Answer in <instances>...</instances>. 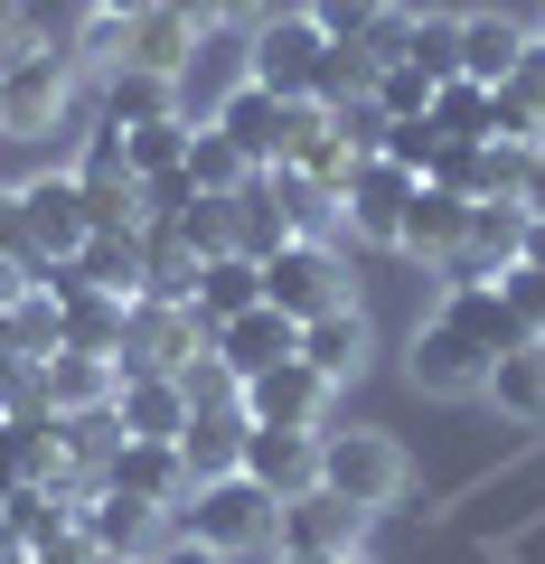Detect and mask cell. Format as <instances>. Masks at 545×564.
Returning <instances> with one entry per match:
<instances>
[{"instance_id":"6da1fadb","label":"cell","mask_w":545,"mask_h":564,"mask_svg":"<svg viewBox=\"0 0 545 564\" xmlns=\"http://www.w3.org/2000/svg\"><path fill=\"white\" fill-rule=\"evenodd\" d=\"M66 122H95V104H85V66L66 57V47H29V57L0 66V132L10 141H47L66 132Z\"/></svg>"},{"instance_id":"7a4b0ae2","label":"cell","mask_w":545,"mask_h":564,"mask_svg":"<svg viewBox=\"0 0 545 564\" xmlns=\"http://www.w3.org/2000/svg\"><path fill=\"white\" fill-rule=\"evenodd\" d=\"M320 489L348 499V508H367V518H385L414 489V462H404V443L377 433V423H320Z\"/></svg>"},{"instance_id":"3957f363","label":"cell","mask_w":545,"mask_h":564,"mask_svg":"<svg viewBox=\"0 0 545 564\" xmlns=\"http://www.w3.org/2000/svg\"><path fill=\"white\" fill-rule=\"evenodd\" d=\"M273 518H283V508L263 499L244 470H226V480H198V489H188L170 527H179V536H198L207 555L244 564V555H273Z\"/></svg>"},{"instance_id":"277c9868","label":"cell","mask_w":545,"mask_h":564,"mask_svg":"<svg viewBox=\"0 0 545 564\" xmlns=\"http://www.w3.org/2000/svg\"><path fill=\"white\" fill-rule=\"evenodd\" d=\"M244 85H254V29H198L188 66L170 76V113L198 132V122H217L226 95H244Z\"/></svg>"},{"instance_id":"5b68a950","label":"cell","mask_w":545,"mask_h":564,"mask_svg":"<svg viewBox=\"0 0 545 564\" xmlns=\"http://www.w3.org/2000/svg\"><path fill=\"white\" fill-rule=\"evenodd\" d=\"M20 236H29V263H76L85 254V236H95V217H85V188H76V170H29L20 188Z\"/></svg>"},{"instance_id":"8992f818","label":"cell","mask_w":545,"mask_h":564,"mask_svg":"<svg viewBox=\"0 0 545 564\" xmlns=\"http://www.w3.org/2000/svg\"><path fill=\"white\" fill-rule=\"evenodd\" d=\"M367 527H377L367 508L310 489V499H292L283 518H273V555L283 564H348V555H367Z\"/></svg>"},{"instance_id":"52a82bcc","label":"cell","mask_w":545,"mask_h":564,"mask_svg":"<svg viewBox=\"0 0 545 564\" xmlns=\"http://www.w3.org/2000/svg\"><path fill=\"white\" fill-rule=\"evenodd\" d=\"M263 302L292 311V321H320V311L358 302V292H348V254H339V245H302V236H292L283 254L263 263Z\"/></svg>"},{"instance_id":"ba28073f","label":"cell","mask_w":545,"mask_h":564,"mask_svg":"<svg viewBox=\"0 0 545 564\" xmlns=\"http://www.w3.org/2000/svg\"><path fill=\"white\" fill-rule=\"evenodd\" d=\"M404 377H414V395L480 404V395H489V348H470L451 321H424L414 339H404Z\"/></svg>"},{"instance_id":"9c48e42d","label":"cell","mask_w":545,"mask_h":564,"mask_svg":"<svg viewBox=\"0 0 545 564\" xmlns=\"http://www.w3.org/2000/svg\"><path fill=\"white\" fill-rule=\"evenodd\" d=\"M404 198H414V170H395V161H358V170L339 180L348 245H377V254H395V236H404Z\"/></svg>"},{"instance_id":"30bf717a","label":"cell","mask_w":545,"mask_h":564,"mask_svg":"<svg viewBox=\"0 0 545 564\" xmlns=\"http://www.w3.org/2000/svg\"><path fill=\"white\" fill-rule=\"evenodd\" d=\"M320 57H329V39L302 20V10H273V20L254 29V85H263V95H283V104H310Z\"/></svg>"},{"instance_id":"8fae6325","label":"cell","mask_w":545,"mask_h":564,"mask_svg":"<svg viewBox=\"0 0 545 564\" xmlns=\"http://www.w3.org/2000/svg\"><path fill=\"white\" fill-rule=\"evenodd\" d=\"M170 536V508L132 499V489H85V545H95V564H142L151 545Z\"/></svg>"},{"instance_id":"7c38bea8","label":"cell","mask_w":545,"mask_h":564,"mask_svg":"<svg viewBox=\"0 0 545 564\" xmlns=\"http://www.w3.org/2000/svg\"><path fill=\"white\" fill-rule=\"evenodd\" d=\"M113 433L122 443H179L188 433V395L170 367H113Z\"/></svg>"},{"instance_id":"4fadbf2b","label":"cell","mask_w":545,"mask_h":564,"mask_svg":"<svg viewBox=\"0 0 545 564\" xmlns=\"http://www.w3.org/2000/svg\"><path fill=\"white\" fill-rule=\"evenodd\" d=\"M244 480H254L273 508L310 499V489H320V433H283V423H254V433H244Z\"/></svg>"},{"instance_id":"5bb4252c","label":"cell","mask_w":545,"mask_h":564,"mask_svg":"<svg viewBox=\"0 0 545 564\" xmlns=\"http://www.w3.org/2000/svg\"><path fill=\"white\" fill-rule=\"evenodd\" d=\"M329 395H339V386H329L320 367H302V358L244 377V414H254V423H283V433H320V423H329Z\"/></svg>"},{"instance_id":"9a60e30c","label":"cell","mask_w":545,"mask_h":564,"mask_svg":"<svg viewBox=\"0 0 545 564\" xmlns=\"http://www.w3.org/2000/svg\"><path fill=\"white\" fill-rule=\"evenodd\" d=\"M517 254H526V207H517V198H489V207H470L461 254L443 263V282H499Z\"/></svg>"},{"instance_id":"2e32d148","label":"cell","mask_w":545,"mask_h":564,"mask_svg":"<svg viewBox=\"0 0 545 564\" xmlns=\"http://www.w3.org/2000/svg\"><path fill=\"white\" fill-rule=\"evenodd\" d=\"M302 367H320L329 386H358L367 367H377V321H367L358 302L320 311V321H302Z\"/></svg>"},{"instance_id":"e0dca14e","label":"cell","mask_w":545,"mask_h":564,"mask_svg":"<svg viewBox=\"0 0 545 564\" xmlns=\"http://www.w3.org/2000/svg\"><path fill=\"white\" fill-rule=\"evenodd\" d=\"M461 226H470V198H461V188H443V180H414L395 254H414V263H433V273H443V263L461 254Z\"/></svg>"},{"instance_id":"ac0fdd59","label":"cell","mask_w":545,"mask_h":564,"mask_svg":"<svg viewBox=\"0 0 545 564\" xmlns=\"http://www.w3.org/2000/svg\"><path fill=\"white\" fill-rule=\"evenodd\" d=\"M217 348L236 377H263V367H283V358H302V321L292 311H273V302H254V311H236V321H217Z\"/></svg>"},{"instance_id":"d6986e66","label":"cell","mask_w":545,"mask_h":564,"mask_svg":"<svg viewBox=\"0 0 545 564\" xmlns=\"http://www.w3.org/2000/svg\"><path fill=\"white\" fill-rule=\"evenodd\" d=\"M217 132L236 141V151H244L254 170H283V161H292V141H302V132H292V104H283V95H263V85H244V95H226Z\"/></svg>"},{"instance_id":"ffe728a7","label":"cell","mask_w":545,"mask_h":564,"mask_svg":"<svg viewBox=\"0 0 545 564\" xmlns=\"http://www.w3.org/2000/svg\"><path fill=\"white\" fill-rule=\"evenodd\" d=\"M76 188H85V217H95V226H142V180L122 170V141L113 132H85Z\"/></svg>"},{"instance_id":"44dd1931","label":"cell","mask_w":545,"mask_h":564,"mask_svg":"<svg viewBox=\"0 0 545 564\" xmlns=\"http://www.w3.org/2000/svg\"><path fill=\"white\" fill-rule=\"evenodd\" d=\"M263 198H273V217H283V236H302V245H339L348 236L339 188L310 180V170H263Z\"/></svg>"},{"instance_id":"7402d4cb","label":"cell","mask_w":545,"mask_h":564,"mask_svg":"<svg viewBox=\"0 0 545 564\" xmlns=\"http://www.w3.org/2000/svg\"><path fill=\"white\" fill-rule=\"evenodd\" d=\"M103 489H132V499H151V508H170V518H179V499H188L198 480H188L179 443H113V462H103Z\"/></svg>"},{"instance_id":"603a6c76","label":"cell","mask_w":545,"mask_h":564,"mask_svg":"<svg viewBox=\"0 0 545 564\" xmlns=\"http://www.w3.org/2000/svg\"><path fill=\"white\" fill-rule=\"evenodd\" d=\"M198 29L207 20H188V10H170V0H161V10H142V20H122V66L170 85L188 66V47H198Z\"/></svg>"},{"instance_id":"cb8c5ba5","label":"cell","mask_w":545,"mask_h":564,"mask_svg":"<svg viewBox=\"0 0 545 564\" xmlns=\"http://www.w3.org/2000/svg\"><path fill=\"white\" fill-rule=\"evenodd\" d=\"M433 321H451L470 348H489V358L526 339V329H517V311L499 302V282H443V311H433Z\"/></svg>"},{"instance_id":"d4e9b609","label":"cell","mask_w":545,"mask_h":564,"mask_svg":"<svg viewBox=\"0 0 545 564\" xmlns=\"http://www.w3.org/2000/svg\"><path fill=\"white\" fill-rule=\"evenodd\" d=\"M244 433H254V414H244V404L188 414V433H179V462H188V480H226V470H244Z\"/></svg>"},{"instance_id":"484cf974","label":"cell","mask_w":545,"mask_h":564,"mask_svg":"<svg viewBox=\"0 0 545 564\" xmlns=\"http://www.w3.org/2000/svg\"><path fill=\"white\" fill-rule=\"evenodd\" d=\"M536 29H517L508 10H461V76L470 85H508V66L526 57Z\"/></svg>"},{"instance_id":"4316f807","label":"cell","mask_w":545,"mask_h":564,"mask_svg":"<svg viewBox=\"0 0 545 564\" xmlns=\"http://www.w3.org/2000/svg\"><path fill=\"white\" fill-rule=\"evenodd\" d=\"M480 404H499L508 423H545V339L499 348V358H489V395H480Z\"/></svg>"},{"instance_id":"83f0119b","label":"cell","mask_w":545,"mask_h":564,"mask_svg":"<svg viewBox=\"0 0 545 564\" xmlns=\"http://www.w3.org/2000/svg\"><path fill=\"white\" fill-rule=\"evenodd\" d=\"M85 292H113V302H142V226H95L76 254Z\"/></svg>"},{"instance_id":"f1b7e54d","label":"cell","mask_w":545,"mask_h":564,"mask_svg":"<svg viewBox=\"0 0 545 564\" xmlns=\"http://www.w3.org/2000/svg\"><path fill=\"white\" fill-rule=\"evenodd\" d=\"M39 377H47V414H66V423H85V414H113V358H39Z\"/></svg>"},{"instance_id":"f546056e","label":"cell","mask_w":545,"mask_h":564,"mask_svg":"<svg viewBox=\"0 0 545 564\" xmlns=\"http://www.w3.org/2000/svg\"><path fill=\"white\" fill-rule=\"evenodd\" d=\"M57 311H66V329H57L66 358H113V367H122V329H132V302H113V292H76V302H57Z\"/></svg>"},{"instance_id":"4dcf8cb0","label":"cell","mask_w":545,"mask_h":564,"mask_svg":"<svg viewBox=\"0 0 545 564\" xmlns=\"http://www.w3.org/2000/svg\"><path fill=\"white\" fill-rule=\"evenodd\" d=\"M254 302H263V263H254V254H207V263H198V292H188V311H198L207 329L236 321V311H254Z\"/></svg>"},{"instance_id":"1f68e13d","label":"cell","mask_w":545,"mask_h":564,"mask_svg":"<svg viewBox=\"0 0 545 564\" xmlns=\"http://www.w3.org/2000/svg\"><path fill=\"white\" fill-rule=\"evenodd\" d=\"M161 113H170V85H161V76H132V66H113L85 132H113V141H122V132H142V122H161Z\"/></svg>"},{"instance_id":"d6a6232c","label":"cell","mask_w":545,"mask_h":564,"mask_svg":"<svg viewBox=\"0 0 545 564\" xmlns=\"http://www.w3.org/2000/svg\"><path fill=\"white\" fill-rule=\"evenodd\" d=\"M254 180H263V170L244 161L217 122H198V132H188V188H198V198H244Z\"/></svg>"},{"instance_id":"836d02e7","label":"cell","mask_w":545,"mask_h":564,"mask_svg":"<svg viewBox=\"0 0 545 564\" xmlns=\"http://www.w3.org/2000/svg\"><path fill=\"white\" fill-rule=\"evenodd\" d=\"M122 170H132V180H179L188 170V122L161 113V122H142V132H122Z\"/></svg>"},{"instance_id":"e575fe53","label":"cell","mask_w":545,"mask_h":564,"mask_svg":"<svg viewBox=\"0 0 545 564\" xmlns=\"http://www.w3.org/2000/svg\"><path fill=\"white\" fill-rule=\"evenodd\" d=\"M404 66H424L433 85L461 76V10H414V39H404Z\"/></svg>"},{"instance_id":"d590c367","label":"cell","mask_w":545,"mask_h":564,"mask_svg":"<svg viewBox=\"0 0 545 564\" xmlns=\"http://www.w3.org/2000/svg\"><path fill=\"white\" fill-rule=\"evenodd\" d=\"M433 122H443V141H489V85L443 76L433 85Z\"/></svg>"},{"instance_id":"8d00e7d4","label":"cell","mask_w":545,"mask_h":564,"mask_svg":"<svg viewBox=\"0 0 545 564\" xmlns=\"http://www.w3.org/2000/svg\"><path fill=\"white\" fill-rule=\"evenodd\" d=\"M10 329H20V358H57V329H66L57 292H47V282H29L20 302H10Z\"/></svg>"},{"instance_id":"74e56055","label":"cell","mask_w":545,"mask_h":564,"mask_svg":"<svg viewBox=\"0 0 545 564\" xmlns=\"http://www.w3.org/2000/svg\"><path fill=\"white\" fill-rule=\"evenodd\" d=\"M377 161H395V170H414V180H433V161H443V122H433V113L385 122V151H377Z\"/></svg>"},{"instance_id":"f35d334b","label":"cell","mask_w":545,"mask_h":564,"mask_svg":"<svg viewBox=\"0 0 545 564\" xmlns=\"http://www.w3.org/2000/svg\"><path fill=\"white\" fill-rule=\"evenodd\" d=\"M179 395H188V414H217V404H244V377L217 358V348H207V358L179 367Z\"/></svg>"},{"instance_id":"ab89813d","label":"cell","mask_w":545,"mask_h":564,"mask_svg":"<svg viewBox=\"0 0 545 564\" xmlns=\"http://www.w3.org/2000/svg\"><path fill=\"white\" fill-rule=\"evenodd\" d=\"M385 10H395V0H302V20L320 29L329 47H348V39H367V29H377Z\"/></svg>"},{"instance_id":"60d3db41","label":"cell","mask_w":545,"mask_h":564,"mask_svg":"<svg viewBox=\"0 0 545 564\" xmlns=\"http://www.w3.org/2000/svg\"><path fill=\"white\" fill-rule=\"evenodd\" d=\"M367 95L385 104V122H404V113H433V76L424 66H377V85Z\"/></svg>"},{"instance_id":"b9f144b4","label":"cell","mask_w":545,"mask_h":564,"mask_svg":"<svg viewBox=\"0 0 545 564\" xmlns=\"http://www.w3.org/2000/svg\"><path fill=\"white\" fill-rule=\"evenodd\" d=\"M66 57H76L85 76H113V66H122V20H103V10H85V29L66 39Z\"/></svg>"},{"instance_id":"7bdbcfd3","label":"cell","mask_w":545,"mask_h":564,"mask_svg":"<svg viewBox=\"0 0 545 564\" xmlns=\"http://www.w3.org/2000/svg\"><path fill=\"white\" fill-rule=\"evenodd\" d=\"M499 302L517 311L526 339H545V273H536V263H508V273H499Z\"/></svg>"},{"instance_id":"ee69618b","label":"cell","mask_w":545,"mask_h":564,"mask_svg":"<svg viewBox=\"0 0 545 564\" xmlns=\"http://www.w3.org/2000/svg\"><path fill=\"white\" fill-rule=\"evenodd\" d=\"M329 122H339V141L358 151V161H377V151H385V104H377V95H348Z\"/></svg>"},{"instance_id":"f6af8a7d","label":"cell","mask_w":545,"mask_h":564,"mask_svg":"<svg viewBox=\"0 0 545 564\" xmlns=\"http://www.w3.org/2000/svg\"><path fill=\"white\" fill-rule=\"evenodd\" d=\"M142 564H226V555H207V545H198V536H179V527H170V536H161V545H151V555H142Z\"/></svg>"},{"instance_id":"bcb514c9","label":"cell","mask_w":545,"mask_h":564,"mask_svg":"<svg viewBox=\"0 0 545 564\" xmlns=\"http://www.w3.org/2000/svg\"><path fill=\"white\" fill-rule=\"evenodd\" d=\"M207 20H217V29H263V20H273V0H207Z\"/></svg>"},{"instance_id":"7dc6e473","label":"cell","mask_w":545,"mask_h":564,"mask_svg":"<svg viewBox=\"0 0 545 564\" xmlns=\"http://www.w3.org/2000/svg\"><path fill=\"white\" fill-rule=\"evenodd\" d=\"M29 282H39V263H29V254H10V245H0V311H10V302H20V292H29Z\"/></svg>"},{"instance_id":"c3c4849f","label":"cell","mask_w":545,"mask_h":564,"mask_svg":"<svg viewBox=\"0 0 545 564\" xmlns=\"http://www.w3.org/2000/svg\"><path fill=\"white\" fill-rule=\"evenodd\" d=\"M517 207H526V217H545V141H536V151H526V180H517Z\"/></svg>"},{"instance_id":"681fc988","label":"cell","mask_w":545,"mask_h":564,"mask_svg":"<svg viewBox=\"0 0 545 564\" xmlns=\"http://www.w3.org/2000/svg\"><path fill=\"white\" fill-rule=\"evenodd\" d=\"M0 564H39V555H29V536L10 527V508H0Z\"/></svg>"},{"instance_id":"f907efd6","label":"cell","mask_w":545,"mask_h":564,"mask_svg":"<svg viewBox=\"0 0 545 564\" xmlns=\"http://www.w3.org/2000/svg\"><path fill=\"white\" fill-rule=\"evenodd\" d=\"M85 10H103V20H142V10H161V0H85Z\"/></svg>"},{"instance_id":"816d5d0a","label":"cell","mask_w":545,"mask_h":564,"mask_svg":"<svg viewBox=\"0 0 545 564\" xmlns=\"http://www.w3.org/2000/svg\"><path fill=\"white\" fill-rule=\"evenodd\" d=\"M517 263H536V273H545V217H526V254Z\"/></svg>"},{"instance_id":"f5cc1de1","label":"cell","mask_w":545,"mask_h":564,"mask_svg":"<svg viewBox=\"0 0 545 564\" xmlns=\"http://www.w3.org/2000/svg\"><path fill=\"white\" fill-rule=\"evenodd\" d=\"M0 367H20V329H10V311H0Z\"/></svg>"},{"instance_id":"db71d44e","label":"cell","mask_w":545,"mask_h":564,"mask_svg":"<svg viewBox=\"0 0 545 564\" xmlns=\"http://www.w3.org/2000/svg\"><path fill=\"white\" fill-rule=\"evenodd\" d=\"M170 10H188V20H207V0H170ZM207 29H217V20H207Z\"/></svg>"},{"instance_id":"11a10c76","label":"cell","mask_w":545,"mask_h":564,"mask_svg":"<svg viewBox=\"0 0 545 564\" xmlns=\"http://www.w3.org/2000/svg\"><path fill=\"white\" fill-rule=\"evenodd\" d=\"M536 39H545V29H536Z\"/></svg>"}]
</instances>
